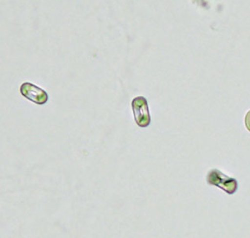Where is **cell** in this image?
Instances as JSON below:
<instances>
[{
  "mask_svg": "<svg viewBox=\"0 0 250 238\" xmlns=\"http://www.w3.org/2000/svg\"><path fill=\"white\" fill-rule=\"evenodd\" d=\"M207 182L210 186L222 189L228 194H233L238 189V182L235 178H229L218 169H212L208 172Z\"/></svg>",
  "mask_w": 250,
  "mask_h": 238,
  "instance_id": "1",
  "label": "cell"
},
{
  "mask_svg": "<svg viewBox=\"0 0 250 238\" xmlns=\"http://www.w3.org/2000/svg\"><path fill=\"white\" fill-rule=\"evenodd\" d=\"M132 108L136 123L140 127L145 128L151 124V115L146 97L138 96L132 100Z\"/></svg>",
  "mask_w": 250,
  "mask_h": 238,
  "instance_id": "2",
  "label": "cell"
},
{
  "mask_svg": "<svg viewBox=\"0 0 250 238\" xmlns=\"http://www.w3.org/2000/svg\"><path fill=\"white\" fill-rule=\"evenodd\" d=\"M20 93L35 104L44 105L48 102L49 95L44 90L31 82H24L20 87Z\"/></svg>",
  "mask_w": 250,
  "mask_h": 238,
  "instance_id": "3",
  "label": "cell"
},
{
  "mask_svg": "<svg viewBox=\"0 0 250 238\" xmlns=\"http://www.w3.org/2000/svg\"><path fill=\"white\" fill-rule=\"evenodd\" d=\"M245 125L247 130L250 132V111L246 113V117H245Z\"/></svg>",
  "mask_w": 250,
  "mask_h": 238,
  "instance_id": "4",
  "label": "cell"
}]
</instances>
